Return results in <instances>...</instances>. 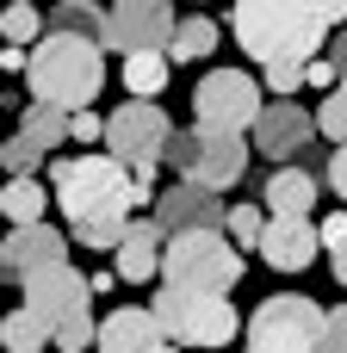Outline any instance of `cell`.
I'll use <instances>...</instances> for the list:
<instances>
[{
	"mask_svg": "<svg viewBox=\"0 0 347 353\" xmlns=\"http://www.w3.org/2000/svg\"><path fill=\"white\" fill-rule=\"evenodd\" d=\"M192 112H199V124H211V130H255L261 124V112H267V99H261V87H255V74H242V68H211L199 87H192Z\"/></svg>",
	"mask_w": 347,
	"mask_h": 353,
	"instance_id": "obj_10",
	"label": "cell"
},
{
	"mask_svg": "<svg viewBox=\"0 0 347 353\" xmlns=\"http://www.w3.org/2000/svg\"><path fill=\"white\" fill-rule=\"evenodd\" d=\"M56 205H62L75 242L118 254V242L137 223L130 211L155 205V186L137 180L130 161H118V155H68V161H56Z\"/></svg>",
	"mask_w": 347,
	"mask_h": 353,
	"instance_id": "obj_1",
	"label": "cell"
},
{
	"mask_svg": "<svg viewBox=\"0 0 347 353\" xmlns=\"http://www.w3.org/2000/svg\"><path fill=\"white\" fill-rule=\"evenodd\" d=\"M25 310L50 329L56 353H87L99 341V323H93V279H81L68 261L25 279Z\"/></svg>",
	"mask_w": 347,
	"mask_h": 353,
	"instance_id": "obj_4",
	"label": "cell"
},
{
	"mask_svg": "<svg viewBox=\"0 0 347 353\" xmlns=\"http://www.w3.org/2000/svg\"><path fill=\"white\" fill-rule=\"evenodd\" d=\"M43 341H50V329L19 304V310L6 316V353H43Z\"/></svg>",
	"mask_w": 347,
	"mask_h": 353,
	"instance_id": "obj_24",
	"label": "cell"
},
{
	"mask_svg": "<svg viewBox=\"0 0 347 353\" xmlns=\"http://www.w3.org/2000/svg\"><path fill=\"white\" fill-rule=\"evenodd\" d=\"M242 279V248L230 242V230H199V236H168V267L161 285L180 292H211L230 298V285Z\"/></svg>",
	"mask_w": 347,
	"mask_h": 353,
	"instance_id": "obj_7",
	"label": "cell"
},
{
	"mask_svg": "<svg viewBox=\"0 0 347 353\" xmlns=\"http://www.w3.org/2000/svg\"><path fill=\"white\" fill-rule=\"evenodd\" d=\"M124 87H130V99H161L168 56H124Z\"/></svg>",
	"mask_w": 347,
	"mask_h": 353,
	"instance_id": "obj_23",
	"label": "cell"
},
{
	"mask_svg": "<svg viewBox=\"0 0 347 353\" xmlns=\"http://www.w3.org/2000/svg\"><path fill=\"white\" fill-rule=\"evenodd\" d=\"M317 130H323V137H335V143H347V74L335 81V93L323 99V112H317Z\"/></svg>",
	"mask_w": 347,
	"mask_h": 353,
	"instance_id": "obj_27",
	"label": "cell"
},
{
	"mask_svg": "<svg viewBox=\"0 0 347 353\" xmlns=\"http://www.w3.org/2000/svg\"><path fill=\"white\" fill-rule=\"evenodd\" d=\"M329 267H335V285H347V248H341V254H329Z\"/></svg>",
	"mask_w": 347,
	"mask_h": 353,
	"instance_id": "obj_34",
	"label": "cell"
},
{
	"mask_svg": "<svg viewBox=\"0 0 347 353\" xmlns=\"http://www.w3.org/2000/svg\"><path fill=\"white\" fill-rule=\"evenodd\" d=\"M0 25H6V43H19V50H37V43L50 37L37 6H6V19H0Z\"/></svg>",
	"mask_w": 347,
	"mask_h": 353,
	"instance_id": "obj_25",
	"label": "cell"
},
{
	"mask_svg": "<svg viewBox=\"0 0 347 353\" xmlns=\"http://www.w3.org/2000/svg\"><path fill=\"white\" fill-rule=\"evenodd\" d=\"M106 143H112V155H118V161H130V174H137V180H149V186H155V168L168 161V143H174V124H168V112H161L155 99H130V105H118V112H112Z\"/></svg>",
	"mask_w": 347,
	"mask_h": 353,
	"instance_id": "obj_9",
	"label": "cell"
},
{
	"mask_svg": "<svg viewBox=\"0 0 347 353\" xmlns=\"http://www.w3.org/2000/svg\"><path fill=\"white\" fill-rule=\"evenodd\" d=\"M106 124L112 118H99V112H68V143H99Z\"/></svg>",
	"mask_w": 347,
	"mask_h": 353,
	"instance_id": "obj_28",
	"label": "cell"
},
{
	"mask_svg": "<svg viewBox=\"0 0 347 353\" xmlns=\"http://www.w3.org/2000/svg\"><path fill=\"white\" fill-rule=\"evenodd\" d=\"M317 137H323V130H317V118H310L298 99H267V112H261V124H255V149L273 155L279 168H292V155H304Z\"/></svg>",
	"mask_w": 347,
	"mask_h": 353,
	"instance_id": "obj_13",
	"label": "cell"
},
{
	"mask_svg": "<svg viewBox=\"0 0 347 353\" xmlns=\"http://www.w3.org/2000/svg\"><path fill=\"white\" fill-rule=\"evenodd\" d=\"M56 143H68V112L62 105H25L19 112V130H12V143H6V174L19 180V174H31L43 155H56Z\"/></svg>",
	"mask_w": 347,
	"mask_h": 353,
	"instance_id": "obj_12",
	"label": "cell"
},
{
	"mask_svg": "<svg viewBox=\"0 0 347 353\" xmlns=\"http://www.w3.org/2000/svg\"><path fill=\"white\" fill-rule=\"evenodd\" d=\"M106 25H112V12H106L99 0H62L50 31H75V37H93V43H106Z\"/></svg>",
	"mask_w": 347,
	"mask_h": 353,
	"instance_id": "obj_22",
	"label": "cell"
},
{
	"mask_svg": "<svg viewBox=\"0 0 347 353\" xmlns=\"http://www.w3.org/2000/svg\"><path fill=\"white\" fill-rule=\"evenodd\" d=\"M323 248V230H310V217H267V236H261V261L273 273H304Z\"/></svg>",
	"mask_w": 347,
	"mask_h": 353,
	"instance_id": "obj_16",
	"label": "cell"
},
{
	"mask_svg": "<svg viewBox=\"0 0 347 353\" xmlns=\"http://www.w3.org/2000/svg\"><path fill=\"white\" fill-rule=\"evenodd\" d=\"M174 31H180L174 0H112L106 50H118V56H168Z\"/></svg>",
	"mask_w": 347,
	"mask_h": 353,
	"instance_id": "obj_11",
	"label": "cell"
},
{
	"mask_svg": "<svg viewBox=\"0 0 347 353\" xmlns=\"http://www.w3.org/2000/svg\"><path fill=\"white\" fill-rule=\"evenodd\" d=\"M335 81H341V68H335L329 56H317V62L304 68V87H329V93H335Z\"/></svg>",
	"mask_w": 347,
	"mask_h": 353,
	"instance_id": "obj_31",
	"label": "cell"
},
{
	"mask_svg": "<svg viewBox=\"0 0 347 353\" xmlns=\"http://www.w3.org/2000/svg\"><path fill=\"white\" fill-rule=\"evenodd\" d=\"M261 205H267V217H310V205H317V174H310V168H273L267 186H261Z\"/></svg>",
	"mask_w": 347,
	"mask_h": 353,
	"instance_id": "obj_19",
	"label": "cell"
},
{
	"mask_svg": "<svg viewBox=\"0 0 347 353\" xmlns=\"http://www.w3.org/2000/svg\"><path fill=\"white\" fill-rule=\"evenodd\" d=\"M155 323H161V335L174 341V347H230L236 335H242V316H236V304L230 298H211V292H180V285H161L155 292Z\"/></svg>",
	"mask_w": 347,
	"mask_h": 353,
	"instance_id": "obj_5",
	"label": "cell"
},
{
	"mask_svg": "<svg viewBox=\"0 0 347 353\" xmlns=\"http://www.w3.org/2000/svg\"><path fill=\"white\" fill-rule=\"evenodd\" d=\"M93 347H99V353H161V347H168V335H161L155 310H143V304H118V310H106Z\"/></svg>",
	"mask_w": 347,
	"mask_h": 353,
	"instance_id": "obj_17",
	"label": "cell"
},
{
	"mask_svg": "<svg viewBox=\"0 0 347 353\" xmlns=\"http://www.w3.org/2000/svg\"><path fill=\"white\" fill-rule=\"evenodd\" d=\"M230 242L236 248H261V236H267V211L261 205H230Z\"/></svg>",
	"mask_w": 347,
	"mask_h": 353,
	"instance_id": "obj_26",
	"label": "cell"
},
{
	"mask_svg": "<svg viewBox=\"0 0 347 353\" xmlns=\"http://www.w3.org/2000/svg\"><path fill=\"white\" fill-rule=\"evenodd\" d=\"M323 323L329 310L304 292H273L255 304V323H248V353H317L323 347Z\"/></svg>",
	"mask_w": 347,
	"mask_h": 353,
	"instance_id": "obj_8",
	"label": "cell"
},
{
	"mask_svg": "<svg viewBox=\"0 0 347 353\" xmlns=\"http://www.w3.org/2000/svg\"><path fill=\"white\" fill-rule=\"evenodd\" d=\"M230 31L236 43L267 68V62H317L335 37V25L323 19L317 0H236L230 6Z\"/></svg>",
	"mask_w": 347,
	"mask_h": 353,
	"instance_id": "obj_2",
	"label": "cell"
},
{
	"mask_svg": "<svg viewBox=\"0 0 347 353\" xmlns=\"http://www.w3.org/2000/svg\"><path fill=\"white\" fill-rule=\"evenodd\" d=\"M323 56H329V62H335V68L347 74V25L335 31V37H329V50H323Z\"/></svg>",
	"mask_w": 347,
	"mask_h": 353,
	"instance_id": "obj_33",
	"label": "cell"
},
{
	"mask_svg": "<svg viewBox=\"0 0 347 353\" xmlns=\"http://www.w3.org/2000/svg\"><path fill=\"white\" fill-rule=\"evenodd\" d=\"M168 168L180 174V186L230 192V186L248 174V143H242L236 130L192 124V130H174V143H168Z\"/></svg>",
	"mask_w": 347,
	"mask_h": 353,
	"instance_id": "obj_6",
	"label": "cell"
},
{
	"mask_svg": "<svg viewBox=\"0 0 347 353\" xmlns=\"http://www.w3.org/2000/svg\"><path fill=\"white\" fill-rule=\"evenodd\" d=\"M323 248H329V254H341V248H347V211L323 217Z\"/></svg>",
	"mask_w": 347,
	"mask_h": 353,
	"instance_id": "obj_32",
	"label": "cell"
},
{
	"mask_svg": "<svg viewBox=\"0 0 347 353\" xmlns=\"http://www.w3.org/2000/svg\"><path fill=\"white\" fill-rule=\"evenodd\" d=\"M161 353H180V347H174V341H168V347H161Z\"/></svg>",
	"mask_w": 347,
	"mask_h": 353,
	"instance_id": "obj_36",
	"label": "cell"
},
{
	"mask_svg": "<svg viewBox=\"0 0 347 353\" xmlns=\"http://www.w3.org/2000/svg\"><path fill=\"white\" fill-rule=\"evenodd\" d=\"M323 180L335 186V199L347 205V143H335V155H329V168H323Z\"/></svg>",
	"mask_w": 347,
	"mask_h": 353,
	"instance_id": "obj_30",
	"label": "cell"
},
{
	"mask_svg": "<svg viewBox=\"0 0 347 353\" xmlns=\"http://www.w3.org/2000/svg\"><path fill=\"white\" fill-rule=\"evenodd\" d=\"M155 223L168 236H199V230H224L230 223V205L217 192H205V186H168L155 199Z\"/></svg>",
	"mask_w": 347,
	"mask_h": 353,
	"instance_id": "obj_14",
	"label": "cell"
},
{
	"mask_svg": "<svg viewBox=\"0 0 347 353\" xmlns=\"http://www.w3.org/2000/svg\"><path fill=\"white\" fill-rule=\"evenodd\" d=\"M99 50H106V43H93V37L50 31V37L31 50V68H25L31 99H37V105H62V112H87V105L99 99V87H106V56H99Z\"/></svg>",
	"mask_w": 347,
	"mask_h": 353,
	"instance_id": "obj_3",
	"label": "cell"
},
{
	"mask_svg": "<svg viewBox=\"0 0 347 353\" xmlns=\"http://www.w3.org/2000/svg\"><path fill=\"white\" fill-rule=\"evenodd\" d=\"M211 50H217V25L205 12H192V19H180V31L168 43V62H205Z\"/></svg>",
	"mask_w": 347,
	"mask_h": 353,
	"instance_id": "obj_21",
	"label": "cell"
},
{
	"mask_svg": "<svg viewBox=\"0 0 347 353\" xmlns=\"http://www.w3.org/2000/svg\"><path fill=\"white\" fill-rule=\"evenodd\" d=\"M43 205H50V192H43L31 174L6 180V192H0V211H6V223H12V230H31V223H43Z\"/></svg>",
	"mask_w": 347,
	"mask_h": 353,
	"instance_id": "obj_20",
	"label": "cell"
},
{
	"mask_svg": "<svg viewBox=\"0 0 347 353\" xmlns=\"http://www.w3.org/2000/svg\"><path fill=\"white\" fill-rule=\"evenodd\" d=\"M6 6H31V0H6Z\"/></svg>",
	"mask_w": 347,
	"mask_h": 353,
	"instance_id": "obj_35",
	"label": "cell"
},
{
	"mask_svg": "<svg viewBox=\"0 0 347 353\" xmlns=\"http://www.w3.org/2000/svg\"><path fill=\"white\" fill-rule=\"evenodd\" d=\"M199 6H205V0H199Z\"/></svg>",
	"mask_w": 347,
	"mask_h": 353,
	"instance_id": "obj_37",
	"label": "cell"
},
{
	"mask_svg": "<svg viewBox=\"0 0 347 353\" xmlns=\"http://www.w3.org/2000/svg\"><path fill=\"white\" fill-rule=\"evenodd\" d=\"M168 267V230L155 223V217H137L130 223V236L118 242V279H130V285H143V279H155Z\"/></svg>",
	"mask_w": 347,
	"mask_h": 353,
	"instance_id": "obj_18",
	"label": "cell"
},
{
	"mask_svg": "<svg viewBox=\"0 0 347 353\" xmlns=\"http://www.w3.org/2000/svg\"><path fill=\"white\" fill-rule=\"evenodd\" d=\"M68 261V242L50 230V223H31V230H6V248H0V267H6V279H37V273H50V267H62Z\"/></svg>",
	"mask_w": 347,
	"mask_h": 353,
	"instance_id": "obj_15",
	"label": "cell"
},
{
	"mask_svg": "<svg viewBox=\"0 0 347 353\" xmlns=\"http://www.w3.org/2000/svg\"><path fill=\"white\" fill-rule=\"evenodd\" d=\"M317 353H347V304L341 310H329V323H323V347Z\"/></svg>",
	"mask_w": 347,
	"mask_h": 353,
	"instance_id": "obj_29",
	"label": "cell"
}]
</instances>
